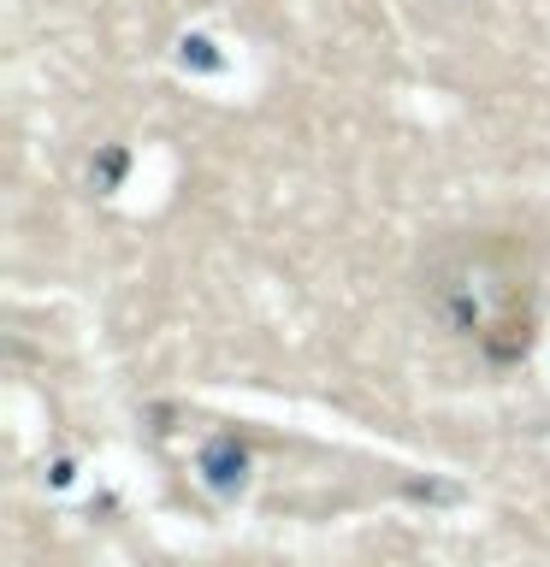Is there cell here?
<instances>
[{"label": "cell", "instance_id": "6da1fadb", "mask_svg": "<svg viewBox=\"0 0 550 567\" xmlns=\"http://www.w3.org/2000/svg\"><path fill=\"white\" fill-rule=\"evenodd\" d=\"M426 308H432L456 337L486 354V361L509 367L532 349V319H539V272L521 237L503 230H468L426 255L420 272Z\"/></svg>", "mask_w": 550, "mask_h": 567}]
</instances>
